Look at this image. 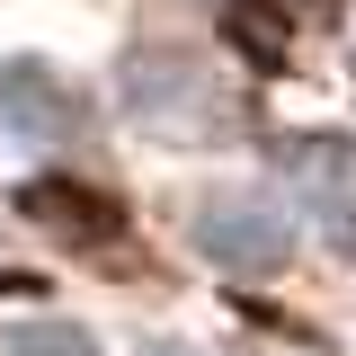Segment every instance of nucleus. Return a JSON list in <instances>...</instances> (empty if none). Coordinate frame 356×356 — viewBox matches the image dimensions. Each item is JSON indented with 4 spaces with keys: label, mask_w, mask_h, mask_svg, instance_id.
Masks as SVG:
<instances>
[{
    "label": "nucleus",
    "mask_w": 356,
    "mask_h": 356,
    "mask_svg": "<svg viewBox=\"0 0 356 356\" xmlns=\"http://www.w3.org/2000/svg\"><path fill=\"white\" fill-rule=\"evenodd\" d=\"M187 241H196V259H214L222 276H276V267L294 259V222L276 214L267 196H250V187H214V196L187 214Z\"/></svg>",
    "instance_id": "nucleus-1"
},
{
    "label": "nucleus",
    "mask_w": 356,
    "mask_h": 356,
    "mask_svg": "<svg viewBox=\"0 0 356 356\" xmlns=\"http://www.w3.org/2000/svg\"><path fill=\"white\" fill-rule=\"evenodd\" d=\"M63 81L44 72V63H0V125L18 134V143H44V134H63Z\"/></svg>",
    "instance_id": "nucleus-2"
},
{
    "label": "nucleus",
    "mask_w": 356,
    "mask_h": 356,
    "mask_svg": "<svg viewBox=\"0 0 356 356\" xmlns=\"http://www.w3.org/2000/svg\"><path fill=\"white\" fill-rule=\"evenodd\" d=\"M0 348H9V356H107L81 321H9V339H0Z\"/></svg>",
    "instance_id": "nucleus-3"
},
{
    "label": "nucleus",
    "mask_w": 356,
    "mask_h": 356,
    "mask_svg": "<svg viewBox=\"0 0 356 356\" xmlns=\"http://www.w3.org/2000/svg\"><path fill=\"white\" fill-rule=\"evenodd\" d=\"M143 356H187V348H143Z\"/></svg>",
    "instance_id": "nucleus-4"
}]
</instances>
